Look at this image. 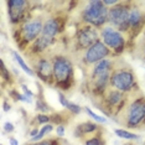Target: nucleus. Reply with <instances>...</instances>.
<instances>
[{"label": "nucleus", "mask_w": 145, "mask_h": 145, "mask_svg": "<svg viewBox=\"0 0 145 145\" xmlns=\"http://www.w3.org/2000/svg\"><path fill=\"white\" fill-rule=\"evenodd\" d=\"M127 105L118 115L119 123L131 129L145 127V97L143 94H129Z\"/></svg>", "instance_id": "nucleus-1"}, {"label": "nucleus", "mask_w": 145, "mask_h": 145, "mask_svg": "<svg viewBox=\"0 0 145 145\" xmlns=\"http://www.w3.org/2000/svg\"><path fill=\"white\" fill-rule=\"evenodd\" d=\"M55 84L62 91H68L74 83V67L71 58L63 54L52 56Z\"/></svg>", "instance_id": "nucleus-2"}, {"label": "nucleus", "mask_w": 145, "mask_h": 145, "mask_svg": "<svg viewBox=\"0 0 145 145\" xmlns=\"http://www.w3.org/2000/svg\"><path fill=\"white\" fill-rule=\"evenodd\" d=\"M110 87L127 94H134L139 92V86L135 80V74L129 66L113 65V71L110 74Z\"/></svg>", "instance_id": "nucleus-3"}, {"label": "nucleus", "mask_w": 145, "mask_h": 145, "mask_svg": "<svg viewBox=\"0 0 145 145\" xmlns=\"http://www.w3.org/2000/svg\"><path fill=\"white\" fill-rule=\"evenodd\" d=\"M109 9L104 5L103 0L87 1L81 11V20L86 25H91L95 29L104 27L108 22Z\"/></svg>", "instance_id": "nucleus-4"}, {"label": "nucleus", "mask_w": 145, "mask_h": 145, "mask_svg": "<svg viewBox=\"0 0 145 145\" xmlns=\"http://www.w3.org/2000/svg\"><path fill=\"white\" fill-rule=\"evenodd\" d=\"M129 94L109 87L101 97V109L107 115L118 117L128 103Z\"/></svg>", "instance_id": "nucleus-5"}, {"label": "nucleus", "mask_w": 145, "mask_h": 145, "mask_svg": "<svg viewBox=\"0 0 145 145\" xmlns=\"http://www.w3.org/2000/svg\"><path fill=\"white\" fill-rule=\"evenodd\" d=\"M44 22L45 21H42L41 18H34L29 19L19 26V37L15 39V41L21 47V50H25L29 45L35 42L42 35Z\"/></svg>", "instance_id": "nucleus-6"}, {"label": "nucleus", "mask_w": 145, "mask_h": 145, "mask_svg": "<svg viewBox=\"0 0 145 145\" xmlns=\"http://www.w3.org/2000/svg\"><path fill=\"white\" fill-rule=\"evenodd\" d=\"M99 39L114 55H120L127 48V40L123 32L110 25H105L99 30Z\"/></svg>", "instance_id": "nucleus-7"}, {"label": "nucleus", "mask_w": 145, "mask_h": 145, "mask_svg": "<svg viewBox=\"0 0 145 145\" xmlns=\"http://www.w3.org/2000/svg\"><path fill=\"white\" fill-rule=\"evenodd\" d=\"M133 1H119V4L109 9L108 12V22L114 29L123 34H128V18H129L130 6Z\"/></svg>", "instance_id": "nucleus-8"}, {"label": "nucleus", "mask_w": 145, "mask_h": 145, "mask_svg": "<svg viewBox=\"0 0 145 145\" xmlns=\"http://www.w3.org/2000/svg\"><path fill=\"white\" fill-rule=\"evenodd\" d=\"M99 40H101L99 32H98L97 29L91 25L83 24L76 32V37H74L76 50L84 52Z\"/></svg>", "instance_id": "nucleus-9"}, {"label": "nucleus", "mask_w": 145, "mask_h": 145, "mask_svg": "<svg viewBox=\"0 0 145 145\" xmlns=\"http://www.w3.org/2000/svg\"><path fill=\"white\" fill-rule=\"evenodd\" d=\"M32 70L35 71V74L39 80L47 84H55L54 66H52V60L48 56L32 58Z\"/></svg>", "instance_id": "nucleus-10"}, {"label": "nucleus", "mask_w": 145, "mask_h": 145, "mask_svg": "<svg viewBox=\"0 0 145 145\" xmlns=\"http://www.w3.org/2000/svg\"><path fill=\"white\" fill-rule=\"evenodd\" d=\"M112 51L105 46L101 40L95 42L93 46H91L87 51L83 52L82 55V62L84 66H94L95 63L101 62L102 60H105L107 57H109Z\"/></svg>", "instance_id": "nucleus-11"}, {"label": "nucleus", "mask_w": 145, "mask_h": 145, "mask_svg": "<svg viewBox=\"0 0 145 145\" xmlns=\"http://www.w3.org/2000/svg\"><path fill=\"white\" fill-rule=\"evenodd\" d=\"M145 27V12L139 8L137 3H131L129 18H128V34L131 39L137 37Z\"/></svg>", "instance_id": "nucleus-12"}, {"label": "nucleus", "mask_w": 145, "mask_h": 145, "mask_svg": "<svg viewBox=\"0 0 145 145\" xmlns=\"http://www.w3.org/2000/svg\"><path fill=\"white\" fill-rule=\"evenodd\" d=\"M8 5V14L10 18V21L12 24H19L21 25L22 22L27 21V10L30 3L25 1V0H9L6 3Z\"/></svg>", "instance_id": "nucleus-13"}, {"label": "nucleus", "mask_w": 145, "mask_h": 145, "mask_svg": "<svg viewBox=\"0 0 145 145\" xmlns=\"http://www.w3.org/2000/svg\"><path fill=\"white\" fill-rule=\"evenodd\" d=\"M65 27V21L61 16H51L46 19L44 22V30H42V36L55 40V37Z\"/></svg>", "instance_id": "nucleus-14"}, {"label": "nucleus", "mask_w": 145, "mask_h": 145, "mask_svg": "<svg viewBox=\"0 0 145 145\" xmlns=\"http://www.w3.org/2000/svg\"><path fill=\"white\" fill-rule=\"evenodd\" d=\"M54 44V40L48 37H45V36H40L35 42H32L30 45V52L31 55L34 56L32 58L35 57H41V56H47L48 48L51 47V45Z\"/></svg>", "instance_id": "nucleus-15"}, {"label": "nucleus", "mask_w": 145, "mask_h": 145, "mask_svg": "<svg viewBox=\"0 0 145 145\" xmlns=\"http://www.w3.org/2000/svg\"><path fill=\"white\" fill-rule=\"evenodd\" d=\"M99 125L92 123V121H83L76 127L74 135L77 138H84V137H93V135L99 133Z\"/></svg>", "instance_id": "nucleus-16"}, {"label": "nucleus", "mask_w": 145, "mask_h": 145, "mask_svg": "<svg viewBox=\"0 0 145 145\" xmlns=\"http://www.w3.org/2000/svg\"><path fill=\"white\" fill-rule=\"evenodd\" d=\"M11 54H12V57L15 58L16 63H18L19 66H20V68H21V70L24 71L25 73H27L29 76H31V77H35V76H36V74H35V71L32 70V67H30V66H29V65H27V63H26V62L24 61V58H22L21 56L19 55L16 51H12Z\"/></svg>", "instance_id": "nucleus-17"}, {"label": "nucleus", "mask_w": 145, "mask_h": 145, "mask_svg": "<svg viewBox=\"0 0 145 145\" xmlns=\"http://www.w3.org/2000/svg\"><path fill=\"white\" fill-rule=\"evenodd\" d=\"M114 133H115V135H117L118 138H120V139H125L128 141L137 140L138 138H139V135L138 134H134V133H131V131H128L125 129H114Z\"/></svg>", "instance_id": "nucleus-18"}, {"label": "nucleus", "mask_w": 145, "mask_h": 145, "mask_svg": "<svg viewBox=\"0 0 145 145\" xmlns=\"http://www.w3.org/2000/svg\"><path fill=\"white\" fill-rule=\"evenodd\" d=\"M84 145H107L104 138L99 134H95L93 137H89L84 140Z\"/></svg>", "instance_id": "nucleus-19"}, {"label": "nucleus", "mask_w": 145, "mask_h": 145, "mask_svg": "<svg viewBox=\"0 0 145 145\" xmlns=\"http://www.w3.org/2000/svg\"><path fill=\"white\" fill-rule=\"evenodd\" d=\"M36 109L39 112H41V114H46L52 110L50 105L44 101V98H37V101H36Z\"/></svg>", "instance_id": "nucleus-20"}, {"label": "nucleus", "mask_w": 145, "mask_h": 145, "mask_svg": "<svg viewBox=\"0 0 145 145\" xmlns=\"http://www.w3.org/2000/svg\"><path fill=\"white\" fill-rule=\"evenodd\" d=\"M84 112L88 115H89L92 119H94L95 121H97V123H99V124H105V123H107V119H105L104 117H102V115H98L97 113H94L93 110H91L89 108H84Z\"/></svg>", "instance_id": "nucleus-21"}, {"label": "nucleus", "mask_w": 145, "mask_h": 145, "mask_svg": "<svg viewBox=\"0 0 145 145\" xmlns=\"http://www.w3.org/2000/svg\"><path fill=\"white\" fill-rule=\"evenodd\" d=\"M1 78H3V86H4L5 82H11V74H10V72H9L8 70H6V67H5V63H4V61H1Z\"/></svg>", "instance_id": "nucleus-22"}, {"label": "nucleus", "mask_w": 145, "mask_h": 145, "mask_svg": "<svg viewBox=\"0 0 145 145\" xmlns=\"http://www.w3.org/2000/svg\"><path fill=\"white\" fill-rule=\"evenodd\" d=\"M35 121L39 125L40 124H48L51 121V115H47V114H37L35 117Z\"/></svg>", "instance_id": "nucleus-23"}, {"label": "nucleus", "mask_w": 145, "mask_h": 145, "mask_svg": "<svg viewBox=\"0 0 145 145\" xmlns=\"http://www.w3.org/2000/svg\"><path fill=\"white\" fill-rule=\"evenodd\" d=\"M66 109L70 112V113H72L73 115H77V114H80L81 112H82V108L80 107V105L72 103V102H68V104H67V107H66Z\"/></svg>", "instance_id": "nucleus-24"}, {"label": "nucleus", "mask_w": 145, "mask_h": 145, "mask_svg": "<svg viewBox=\"0 0 145 145\" xmlns=\"http://www.w3.org/2000/svg\"><path fill=\"white\" fill-rule=\"evenodd\" d=\"M58 101H60V103H61V105H62V107H63V108L67 107L68 102H70V101H68V98L66 97V95H65L63 93H62L61 91L58 92Z\"/></svg>", "instance_id": "nucleus-25"}, {"label": "nucleus", "mask_w": 145, "mask_h": 145, "mask_svg": "<svg viewBox=\"0 0 145 145\" xmlns=\"http://www.w3.org/2000/svg\"><path fill=\"white\" fill-rule=\"evenodd\" d=\"M137 50L140 52L143 57H145V36H144V37L139 41V44H138V48H137Z\"/></svg>", "instance_id": "nucleus-26"}, {"label": "nucleus", "mask_w": 145, "mask_h": 145, "mask_svg": "<svg viewBox=\"0 0 145 145\" xmlns=\"http://www.w3.org/2000/svg\"><path fill=\"white\" fill-rule=\"evenodd\" d=\"M119 1H120V0H103L104 5L107 6L108 9H110V8H113V6L118 5V4H119Z\"/></svg>", "instance_id": "nucleus-27"}, {"label": "nucleus", "mask_w": 145, "mask_h": 145, "mask_svg": "<svg viewBox=\"0 0 145 145\" xmlns=\"http://www.w3.org/2000/svg\"><path fill=\"white\" fill-rule=\"evenodd\" d=\"M56 133H57V137L58 138H63L65 137V125H57L56 128Z\"/></svg>", "instance_id": "nucleus-28"}, {"label": "nucleus", "mask_w": 145, "mask_h": 145, "mask_svg": "<svg viewBox=\"0 0 145 145\" xmlns=\"http://www.w3.org/2000/svg\"><path fill=\"white\" fill-rule=\"evenodd\" d=\"M21 89H22V92H24V94L26 95V97H29V98H32V97H34V93H32V92L29 89V88L26 87L25 84H21Z\"/></svg>", "instance_id": "nucleus-29"}, {"label": "nucleus", "mask_w": 145, "mask_h": 145, "mask_svg": "<svg viewBox=\"0 0 145 145\" xmlns=\"http://www.w3.org/2000/svg\"><path fill=\"white\" fill-rule=\"evenodd\" d=\"M15 130V128H14V124L12 123H5L4 124V131H6V133H12V131Z\"/></svg>", "instance_id": "nucleus-30"}, {"label": "nucleus", "mask_w": 145, "mask_h": 145, "mask_svg": "<svg viewBox=\"0 0 145 145\" xmlns=\"http://www.w3.org/2000/svg\"><path fill=\"white\" fill-rule=\"evenodd\" d=\"M26 145H51V139L50 140H41V141H37V143H29Z\"/></svg>", "instance_id": "nucleus-31"}, {"label": "nucleus", "mask_w": 145, "mask_h": 145, "mask_svg": "<svg viewBox=\"0 0 145 145\" xmlns=\"http://www.w3.org/2000/svg\"><path fill=\"white\" fill-rule=\"evenodd\" d=\"M39 133H40V128H34L31 131H30V137L31 138H34V137H36Z\"/></svg>", "instance_id": "nucleus-32"}, {"label": "nucleus", "mask_w": 145, "mask_h": 145, "mask_svg": "<svg viewBox=\"0 0 145 145\" xmlns=\"http://www.w3.org/2000/svg\"><path fill=\"white\" fill-rule=\"evenodd\" d=\"M11 109V107H10V104H8V102H4V110L5 112H9V110H10Z\"/></svg>", "instance_id": "nucleus-33"}, {"label": "nucleus", "mask_w": 145, "mask_h": 145, "mask_svg": "<svg viewBox=\"0 0 145 145\" xmlns=\"http://www.w3.org/2000/svg\"><path fill=\"white\" fill-rule=\"evenodd\" d=\"M9 141H10V144H11V145H19L18 140H16L15 138H9Z\"/></svg>", "instance_id": "nucleus-34"}, {"label": "nucleus", "mask_w": 145, "mask_h": 145, "mask_svg": "<svg viewBox=\"0 0 145 145\" xmlns=\"http://www.w3.org/2000/svg\"><path fill=\"white\" fill-rule=\"evenodd\" d=\"M124 145H134V144H133V143H130V141H128V143H127V144H124Z\"/></svg>", "instance_id": "nucleus-35"}, {"label": "nucleus", "mask_w": 145, "mask_h": 145, "mask_svg": "<svg viewBox=\"0 0 145 145\" xmlns=\"http://www.w3.org/2000/svg\"><path fill=\"white\" fill-rule=\"evenodd\" d=\"M143 35L145 36V27H144V31H143Z\"/></svg>", "instance_id": "nucleus-36"}, {"label": "nucleus", "mask_w": 145, "mask_h": 145, "mask_svg": "<svg viewBox=\"0 0 145 145\" xmlns=\"http://www.w3.org/2000/svg\"><path fill=\"white\" fill-rule=\"evenodd\" d=\"M144 145H145V143H144Z\"/></svg>", "instance_id": "nucleus-37"}]
</instances>
